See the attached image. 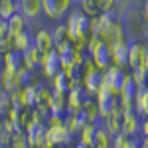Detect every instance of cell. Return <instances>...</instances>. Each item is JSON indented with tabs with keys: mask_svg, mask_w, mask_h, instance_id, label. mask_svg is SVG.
I'll return each instance as SVG.
<instances>
[{
	"mask_svg": "<svg viewBox=\"0 0 148 148\" xmlns=\"http://www.w3.org/2000/svg\"><path fill=\"white\" fill-rule=\"evenodd\" d=\"M91 20L93 18H89V14H85L83 10L71 12L67 18V24H65L69 40H73V42L89 40L91 38Z\"/></svg>",
	"mask_w": 148,
	"mask_h": 148,
	"instance_id": "1",
	"label": "cell"
},
{
	"mask_svg": "<svg viewBox=\"0 0 148 148\" xmlns=\"http://www.w3.org/2000/svg\"><path fill=\"white\" fill-rule=\"evenodd\" d=\"M65 97H67L69 113H73V111H77V109L87 107V105L91 103V97H93V95L87 91L85 87H83V83H77V85H73V87H71V91H69Z\"/></svg>",
	"mask_w": 148,
	"mask_h": 148,
	"instance_id": "2",
	"label": "cell"
},
{
	"mask_svg": "<svg viewBox=\"0 0 148 148\" xmlns=\"http://www.w3.org/2000/svg\"><path fill=\"white\" fill-rule=\"evenodd\" d=\"M128 73L123 71L121 65H111V67H107L103 71V81H105V87H109L113 93H121L123 89V85H125V79Z\"/></svg>",
	"mask_w": 148,
	"mask_h": 148,
	"instance_id": "3",
	"label": "cell"
},
{
	"mask_svg": "<svg viewBox=\"0 0 148 148\" xmlns=\"http://www.w3.org/2000/svg\"><path fill=\"white\" fill-rule=\"evenodd\" d=\"M83 87L87 89V91L91 93V95H97V93L101 91V87L105 85V81H103V71L99 67H89L85 71V75H83Z\"/></svg>",
	"mask_w": 148,
	"mask_h": 148,
	"instance_id": "4",
	"label": "cell"
},
{
	"mask_svg": "<svg viewBox=\"0 0 148 148\" xmlns=\"http://www.w3.org/2000/svg\"><path fill=\"white\" fill-rule=\"evenodd\" d=\"M73 0H42V6H44V14L47 18H61L65 12L71 8Z\"/></svg>",
	"mask_w": 148,
	"mask_h": 148,
	"instance_id": "5",
	"label": "cell"
},
{
	"mask_svg": "<svg viewBox=\"0 0 148 148\" xmlns=\"http://www.w3.org/2000/svg\"><path fill=\"white\" fill-rule=\"evenodd\" d=\"M61 69H63V65H61V57H59V53H57V49H53V51H49V53L44 56L42 73H44L46 77H51V79H53Z\"/></svg>",
	"mask_w": 148,
	"mask_h": 148,
	"instance_id": "6",
	"label": "cell"
},
{
	"mask_svg": "<svg viewBox=\"0 0 148 148\" xmlns=\"http://www.w3.org/2000/svg\"><path fill=\"white\" fill-rule=\"evenodd\" d=\"M47 132V125L46 123H42V121H30L28 125H26V134H28V140H30V144L32 146H40V142L44 140Z\"/></svg>",
	"mask_w": 148,
	"mask_h": 148,
	"instance_id": "7",
	"label": "cell"
},
{
	"mask_svg": "<svg viewBox=\"0 0 148 148\" xmlns=\"http://www.w3.org/2000/svg\"><path fill=\"white\" fill-rule=\"evenodd\" d=\"M128 46L130 44L126 40H119V42L111 44V56H113L114 65H121V67L128 65Z\"/></svg>",
	"mask_w": 148,
	"mask_h": 148,
	"instance_id": "8",
	"label": "cell"
},
{
	"mask_svg": "<svg viewBox=\"0 0 148 148\" xmlns=\"http://www.w3.org/2000/svg\"><path fill=\"white\" fill-rule=\"evenodd\" d=\"M44 51H40L38 47L30 46L26 51H24V65L28 69H34V71H42V63H44Z\"/></svg>",
	"mask_w": 148,
	"mask_h": 148,
	"instance_id": "9",
	"label": "cell"
},
{
	"mask_svg": "<svg viewBox=\"0 0 148 148\" xmlns=\"http://www.w3.org/2000/svg\"><path fill=\"white\" fill-rule=\"evenodd\" d=\"M34 44L44 53H49V51L56 49V40H53V36H51L49 30H38L34 36Z\"/></svg>",
	"mask_w": 148,
	"mask_h": 148,
	"instance_id": "10",
	"label": "cell"
},
{
	"mask_svg": "<svg viewBox=\"0 0 148 148\" xmlns=\"http://www.w3.org/2000/svg\"><path fill=\"white\" fill-rule=\"evenodd\" d=\"M18 10L28 20H34L44 12V6H42V0H18Z\"/></svg>",
	"mask_w": 148,
	"mask_h": 148,
	"instance_id": "11",
	"label": "cell"
},
{
	"mask_svg": "<svg viewBox=\"0 0 148 148\" xmlns=\"http://www.w3.org/2000/svg\"><path fill=\"white\" fill-rule=\"evenodd\" d=\"M73 85H75V83H73L71 77H69V73L65 71V69H61L56 77H53V85H51V87H53V91H56L57 95H67Z\"/></svg>",
	"mask_w": 148,
	"mask_h": 148,
	"instance_id": "12",
	"label": "cell"
},
{
	"mask_svg": "<svg viewBox=\"0 0 148 148\" xmlns=\"http://www.w3.org/2000/svg\"><path fill=\"white\" fill-rule=\"evenodd\" d=\"M140 114L136 111H132V113H126L125 119H123V132L128 134V136H136L138 132H140Z\"/></svg>",
	"mask_w": 148,
	"mask_h": 148,
	"instance_id": "13",
	"label": "cell"
},
{
	"mask_svg": "<svg viewBox=\"0 0 148 148\" xmlns=\"http://www.w3.org/2000/svg\"><path fill=\"white\" fill-rule=\"evenodd\" d=\"M24 67H26L24 65V51L16 49V47L10 49L6 53V69H8V73H20Z\"/></svg>",
	"mask_w": 148,
	"mask_h": 148,
	"instance_id": "14",
	"label": "cell"
},
{
	"mask_svg": "<svg viewBox=\"0 0 148 148\" xmlns=\"http://www.w3.org/2000/svg\"><path fill=\"white\" fill-rule=\"evenodd\" d=\"M34 36L30 32V28H24L22 32H18L16 36H12V40H14V47L16 49H20V51H26L30 46H34Z\"/></svg>",
	"mask_w": 148,
	"mask_h": 148,
	"instance_id": "15",
	"label": "cell"
},
{
	"mask_svg": "<svg viewBox=\"0 0 148 148\" xmlns=\"http://www.w3.org/2000/svg\"><path fill=\"white\" fill-rule=\"evenodd\" d=\"M22 101L24 105L28 107V109H36L38 105H40V89H38V85H32V87H26L22 89Z\"/></svg>",
	"mask_w": 148,
	"mask_h": 148,
	"instance_id": "16",
	"label": "cell"
},
{
	"mask_svg": "<svg viewBox=\"0 0 148 148\" xmlns=\"http://www.w3.org/2000/svg\"><path fill=\"white\" fill-rule=\"evenodd\" d=\"M144 44H138V42H132L130 46H128V65L134 69L140 65V61H142V53H144Z\"/></svg>",
	"mask_w": 148,
	"mask_h": 148,
	"instance_id": "17",
	"label": "cell"
},
{
	"mask_svg": "<svg viewBox=\"0 0 148 148\" xmlns=\"http://www.w3.org/2000/svg\"><path fill=\"white\" fill-rule=\"evenodd\" d=\"M0 87L2 89H6V91L10 93H20L22 91V85H20V81H18V75L16 73H4V77L0 79Z\"/></svg>",
	"mask_w": 148,
	"mask_h": 148,
	"instance_id": "18",
	"label": "cell"
},
{
	"mask_svg": "<svg viewBox=\"0 0 148 148\" xmlns=\"http://www.w3.org/2000/svg\"><path fill=\"white\" fill-rule=\"evenodd\" d=\"M134 107H136V113L146 116L148 114V85L146 87H140L136 93V99H134Z\"/></svg>",
	"mask_w": 148,
	"mask_h": 148,
	"instance_id": "19",
	"label": "cell"
},
{
	"mask_svg": "<svg viewBox=\"0 0 148 148\" xmlns=\"http://www.w3.org/2000/svg\"><path fill=\"white\" fill-rule=\"evenodd\" d=\"M97 136H99V128L93 125V123H89V125L81 130V140H83L85 144H89L91 148L97 146Z\"/></svg>",
	"mask_w": 148,
	"mask_h": 148,
	"instance_id": "20",
	"label": "cell"
},
{
	"mask_svg": "<svg viewBox=\"0 0 148 148\" xmlns=\"http://www.w3.org/2000/svg\"><path fill=\"white\" fill-rule=\"evenodd\" d=\"M26 16H24L22 12H16L12 18H8V28H10V36H16L18 32H22L24 28H28L26 26Z\"/></svg>",
	"mask_w": 148,
	"mask_h": 148,
	"instance_id": "21",
	"label": "cell"
},
{
	"mask_svg": "<svg viewBox=\"0 0 148 148\" xmlns=\"http://www.w3.org/2000/svg\"><path fill=\"white\" fill-rule=\"evenodd\" d=\"M16 12H20L18 10V0H2L0 2V18L8 20Z\"/></svg>",
	"mask_w": 148,
	"mask_h": 148,
	"instance_id": "22",
	"label": "cell"
},
{
	"mask_svg": "<svg viewBox=\"0 0 148 148\" xmlns=\"http://www.w3.org/2000/svg\"><path fill=\"white\" fill-rule=\"evenodd\" d=\"M79 4L83 12L89 16H97L99 12H103V0H81Z\"/></svg>",
	"mask_w": 148,
	"mask_h": 148,
	"instance_id": "23",
	"label": "cell"
},
{
	"mask_svg": "<svg viewBox=\"0 0 148 148\" xmlns=\"http://www.w3.org/2000/svg\"><path fill=\"white\" fill-rule=\"evenodd\" d=\"M36 73L38 71H34V69H28L24 67L20 73H16L18 75V81H20V85H22V89H26V87H32L36 83Z\"/></svg>",
	"mask_w": 148,
	"mask_h": 148,
	"instance_id": "24",
	"label": "cell"
},
{
	"mask_svg": "<svg viewBox=\"0 0 148 148\" xmlns=\"http://www.w3.org/2000/svg\"><path fill=\"white\" fill-rule=\"evenodd\" d=\"M130 75H132V79L136 81V85H138V87H146V85H148V69H144L142 65L134 67Z\"/></svg>",
	"mask_w": 148,
	"mask_h": 148,
	"instance_id": "25",
	"label": "cell"
},
{
	"mask_svg": "<svg viewBox=\"0 0 148 148\" xmlns=\"http://www.w3.org/2000/svg\"><path fill=\"white\" fill-rule=\"evenodd\" d=\"M10 146L12 148H28V146H30V140H28L26 130H24V132H16V134H12Z\"/></svg>",
	"mask_w": 148,
	"mask_h": 148,
	"instance_id": "26",
	"label": "cell"
},
{
	"mask_svg": "<svg viewBox=\"0 0 148 148\" xmlns=\"http://www.w3.org/2000/svg\"><path fill=\"white\" fill-rule=\"evenodd\" d=\"M51 36H53V40H56V46L59 42H63V40H67V28L65 26H56L53 30H51Z\"/></svg>",
	"mask_w": 148,
	"mask_h": 148,
	"instance_id": "27",
	"label": "cell"
},
{
	"mask_svg": "<svg viewBox=\"0 0 148 148\" xmlns=\"http://www.w3.org/2000/svg\"><path fill=\"white\" fill-rule=\"evenodd\" d=\"M12 97H14V93H10V91H6V89L0 87V105H2V107L10 109L12 107Z\"/></svg>",
	"mask_w": 148,
	"mask_h": 148,
	"instance_id": "28",
	"label": "cell"
},
{
	"mask_svg": "<svg viewBox=\"0 0 148 148\" xmlns=\"http://www.w3.org/2000/svg\"><path fill=\"white\" fill-rule=\"evenodd\" d=\"M10 49H14V40H12V36L10 38H0V53H8Z\"/></svg>",
	"mask_w": 148,
	"mask_h": 148,
	"instance_id": "29",
	"label": "cell"
},
{
	"mask_svg": "<svg viewBox=\"0 0 148 148\" xmlns=\"http://www.w3.org/2000/svg\"><path fill=\"white\" fill-rule=\"evenodd\" d=\"M8 69H6V56L4 53H0V79L4 77V73H6Z\"/></svg>",
	"mask_w": 148,
	"mask_h": 148,
	"instance_id": "30",
	"label": "cell"
},
{
	"mask_svg": "<svg viewBox=\"0 0 148 148\" xmlns=\"http://www.w3.org/2000/svg\"><path fill=\"white\" fill-rule=\"evenodd\" d=\"M140 65L144 69H148V46L144 47V53H142V61H140Z\"/></svg>",
	"mask_w": 148,
	"mask_h": 148,
	"instance_id": "31",
	"label": "cell"
},
{
	"mask_svg": "<svg viewBox=\"0 0 148 148\" xmlns=\"http://www.w3.org/2000/svg\"><path fill=\"white\" fill-rule=\"evenodd\" d=\"M140 132L144 134V136H148V116L142 121V126H140Z\"/></svg>",
	"mask_w": 148,
	"mask_h": 148,
	"instance_id": "32",
	"label": "cell"
},
{
	"mask_svg": "<svg viewBox=\"0 0 148 148\" xmlns=\"http://www.w3.org/2000/svg\"><path fill=\"white\" fill-rule=\"evenodd\" d=\"M146 18H148V0H146Z\"/></svg>",
	"mask_w": 148,
	"mask_h": 148,
	"instance_id": "33",
	"label": "cell"
},
{
	"mask_svg": "<svg viewBox=\"0 0 148 148\" xmlns=\"http://www.w3.org/2000/svg\"><path fill=\"white\" fill-rule=\"evenodd\" d=\"M73 2H81V0H73Z\"/></svg>",
	"mask_w": 148,
	"mask_h": 148,
	"instance_id": "34",
	"label": "cell"
},
{
	"mask_svg": "<svg viewBox=\"0 0 148 148\" xmlns=\"http://www.w3.org/2000/svg\"><path fill=\"white\" fill-rule=\"evenodd\" d=\"M67 148H75V146H67Z\"/></svg>",
	"mask_w": 148,
	"mask_h": 148,
	"instance_id": "35",
	"label": "cell"
},
{
	"mask_svg": "<svg viewBox=\"0 0 148 148\" xmlns=\"http://www.w3.org/2000/svg\"><path fill=\"white\" fill-rule=\"evenodd\" d=\"M0 2H2V0H0Z\"/></svg>",
	"mask_w": 148,
	"mask_h": 148,
	"instance_id": "36",
	"label": "cell"
}]
</instances>
